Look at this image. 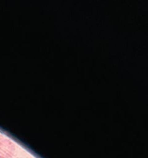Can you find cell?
<instances>
[{
    "mask_svg": "<svg viewBox=\"0 0 148 158\" xmlns=\"http://www.w3.org/2000/svg\"><path fill=\"white\" fill-rule=\"evenodd\" d=\"M15 151V145L7 138L0 139V158H11Z\"/></svg>",
    "mask_w": 148,
    "mask_h": 158,
    "instance_id": "cell-1",
    "label": "cell"
}]
</instances>
